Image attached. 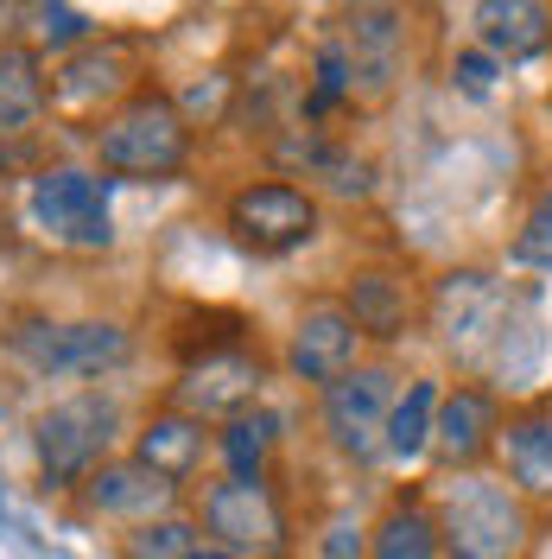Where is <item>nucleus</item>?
Here are the masks:
<instances>
[{
	"mask_svg": "<svg viewBox=\"0 0 552 559\" xmlns=\"http://www.w3.org/2000/svg\"><path fill=\"white\" fill-rule=\"evenodd\" d=\"M0 426H7V401H0Z\"/></svg>",
	"mask_w": 552,
	"mask_h": 559,
	"instance_id": "nucleus-31",
	"label": "nucleus"
},
{
	"mask_svg": "<svg viewBox=\"0 0 552 559\" xmlns=\"http://www.w3.org/2000/svg\"><path fill=\"white\" fill-rule=\"evenodd\" d=\"M134 45L128 38H89L83 51H70L64 64H58V76H51V96H58V108H96L108 103V96H134Z\"/></svg>",
	"mask_w": 552,
	"mask_h": 559,
	"instance_id": "nucleus-13",
	"label": "nucleus"
},
{
	"mask_svg": "<svg viewBox=\"0 0 552 559\" xmlns=\"http://www.w3.org/2000/svg\"><path fill=\"white\" fill-rule=\"evenodd\" d=\"M204 534L209 547L236 559H274L286 547V515H279V496L261 477H216L204 484Z\"/></svg>",
	"mask_w": 552,
	"mask_h": 559,
	"instance_id": "nucleus-8",
	"label": "nucleus"
},
{
	"mask_svg": "<svg viewBox=\"0 0 552 559\" xmlns=\"http://www.w3.org/2000/svg\"><path fill=\"white\" fill-rule=\"evenodd\" d=\"M76 502H83V515H96V522H159V515H172L178 502V484H166L159 471H146L140 457H108L96 464L83 484H76Z\"/></svg>",
	"mask_w": 552,
	"mask_h": 559,
	"instance_id": "nucleus-10",
	"label": "nucleus"
},
{
	"mask_svg": "<svg viewBox=\"0 0 552 559\" xmlns=\"http://www.w3.org/2000/svg\"><path fill=\"white\" fill-rule=\"evenodd\" d=\"M254 394H261V362L248 349H204V362H191L178 382V414H191L197 426L236 419L254 407Z\"/></svg>",
	"mask_w": 552,
	"mask_h": 559,
	"instance_id": "nucleus-11",
	"label": "nucleus"
},
{
	"mask_svg": "<svg viewBox=\"0 0 552 559\" xmlns=\"http://www.w3.org/2000/svg\"><path fill=\"white\" fill-rule=\"evenodd\" d=\"M527 547V502L515 496V484L464 471L445 489L439 509V554L451 559H515Z\"/></svg>",
	"mask_w": 552,
	"mask_h": 559,
	"instance_id": "nucleus-3",
	"label": "nucleus"
},
{
	"mask_svg": "<svg viewBox=\"0 0 552 559\" xmlns=\"http://www.w3.org/2000/svg\"><path fill=\"white\" fill-rule=\"evenodd\" d=\"M394 369L387 362H362V369H349L337 382L324 388V432H331V445L356 464H369L381 457V432H387V407H394Z\"/></svg>",
	"mask_w": 552,
	"mask_h": 559,
	"instance_id": "nucleus-9",
	"label": "nucleus"
},
{
	"mask_svg": "<svg viewBox=\"0 0 552 559\" xmlns=\"http://www.w3.org/2000/svg\"><path fill=\"white\" fill-rule=\"evenodd\" d=\"M108 191L115 178L89 173V166H45L26 191L33 223L64 248H108L115 242V223H108Z\"/></svg>",
	"mask_w": 552,
	"mask_h": 559,
	"instance_id": "nucleus-6",
	"label": "nucleus"
},
{
	"mask_svg": "<svg viewBox=\"0 0 552 559\" xmlns=\"http://www.w3.org/2000/svg\"><path fill=\"white\" fill-rule=\"evenodd\" d=\"M495 445H502V457H508V477H515L520 502H527V496L552 502V407L508 419V426L495 432Z\"/></svg>",
	"mask_w": 552,
	"mask_h": 559,
	"instance_id": "nucleus-19",
	"label": "nucleus"
},
{
	"mask_svg": "<svg viewBox=\"0 0 552 559\" xmlns=\"http://www.w3.org/2000/svg\"><path fill=\"white\" fill-rule=\"evenodd\" d=\"M369 559H439V515L425 502H394L369 534Z\"/></svg>",
	"mask_w": 552,
	"mask_h": 559,
	"instance_id": "nucleus-22",
	"label": "nucleus"
},
{
	"mask_svg": "<svg viewBox=\"0 0 552 559\" xmlns=\"http://www.w3.org/2000/svg\"><path fill=\"white\" fill-rule=\"evenodd\" d=\"M495 58H489V51H457V64H451V83H457V90H464V96H489V90H495Z\"/></svg>",
	"mask_w": 552,
	"mask_h": 559,
	"instance_id": "nucleus-28",
	"label": "nucleus"
},
{
	"mask_svg": "<svg viewBox=\"0 0 552 559\" xmlns=\"http://www.w3.org/2000/svg\"><path fill=\"white\" fill-rule=\"evenodd\" d=\"M38 45H89L96 38V20L76 13V7H38Z\"/></svg>",
	"mask_w": 552,
	"mask_h": 559,
	"instance_id": "nucleus-27",
	"label": "nucleus"
},
{
	"mask_svg": "<svg viewBox=\"0 0 552 559\" xmlns=\"http://www.w3.org/2000/svg\"><path fill=\"white\" fill-rule=\"evenodd\" d=\"M197 554V522L184 515H159L121 534V559H191Z\"/></svg>",
	"mask_w": 552,
	"mask_h": 559,
	"instance_id": "nucleus-24",
	"label": "nucleus"
},
{
	"mask_svg": "<svg viewBox=\"0 0 552 559\" xmlns=\"http://www.w3.org/2000/svg\"><path fill=\"white\" fill-rule=\"evenodd\" d=\"M279 445V414L274 407H248V414L223 419V432H216V452L229 464V477H261L267 471V457Z\"/></svg>",
	"mask_w": 552,
	"mask_h": 559,
	"instance_id": "nucleus-23",
	"label": "nucleus"
},
{
	"mask_svg": "<svg viewBox=\"0 0 552 559\" xmlns=\"http://www.w3.org/2000/svg\"><path fill=\"white\" fill-rule=\"evenodd\" d=\"M191 559H236V554H223V547H209V540H197V554Z\"/></svg>",
	"mask_w": 552,
	"mask_h": 559,
	"instance_id": "nucleus-30",
	"label": "nucleus"
},
{
	"mask_svg": "<svg viewBox=\"0 0 552 559\" xmlns=\"http://www.w3.org/2000/svg\"><path fill=\"white\" fill-rule=\"evenodd\" d=\"M495 401H489L483 388H451L439 394V414H432V452L445 464L451 477L457 471H477L495 445Z\"/></svg>",
	"mask_w": 552,
	"mask_h": 559,
	"instance_id": "nucleus-14",
	"label": "nucleus"
},
{
	"mask_svg": "<svg viewBox=\"0 0 552 559\" xmlns=\"http://www.w3.org/2000/svg\"><path fill=\"white\" fill-rule=\"evenodd\" d=\"M432 324H439V344L477 369V376H495V382H520L527 369L515 362V337L540 349V318L527 299H515L508 286L483 267H464V274H445L439 293H432Z\"/></svg>",
	"mask_w": 552,
	"mask_h": 559,
	"instance_id": "nucleus-1",
	"label": "nucleus"
},
{
	"mask_svg": "<svg viewBox=\"0 0 552 559\" xmlns=\"http://www.w3.org/2000/svg\"><path fill=\"white\" fill-rule=\"evenodd\" d=\"M344 51H349V70L369 83V90H387L394 70H400V45H407V20L394 7H356L344 13Z\"/></svg>",
	"mask_w": 552,
	"mask_h": 559,
	"instance_id": "nucleus-16",
	"label": "nucleus"
},
{
	"mask_svg": "<svg viewBox=\"0 0 552 559\" xmlns=\"http://www.w3.org/2000/svg\"><path fill=\"white\" fill-rule=\"evenodd\" d=\"M286 369L311 388H331L337 376L356 369V324H349V312L337 299H317V306L299 312L292 344H286Z\"/></svg>",
	"mask_w": 552,
	"mask_h": 559,
	"instance_id": "nucleus-12",
	"label": "nucleus"
},
{
	"mask_svg": "<svg viewBox=\"0 0 552 559\" xmlns=\"http://www.w3.org/2000/svg\"><path fill=\"white\" fill-rule=\"evenodd\" d=\"M51 103L45 90V58L38 45H20V38H0V134H26Z\"/></svg>",
	"mask_w": 552,
	"mask_h": 559,
	"instance_id": "nucleus-18",
	"label": "nucleus"
},
{
	"mask_svg": "<svg viewBox=\"0 0 552 559\" xmlns=\"http://www.w3.org/2000/svg\"><path fill=\"white\" fill-rule=\"evenodd\" d=\"M515 261H520V267H540V274H552V185L533 198V210L520 216Z\"/></svg>",
	"mask_w": 552,
	"mask_h": 559,
	"instance_id": "nucleus-26",
	"label": "nucleus"
},
{
	"mask_svg": "<svg viewBox=\"0 0 552 559\" xmlns=\"http://www.w3.org/2000/svg\"><path fill=\"white\" fill-rule=\"evenodd\" d=\"M311 178H317L324 191H337V198H369V191H375V166H369V159H356V153L337 146V140L324 146V159L311 166Z\"/></svg>",
	"mask_w": 552,
	"mask_h": 559,
	"instance_id": "nucleus-25",
	"label": "nucleus"
},
{
	"mask_svg": "<svg viewBox=\"0 0 552 559\" xmlns=\"http://www.w3.org/2000/svg\"><path fill=\"white\" fill-rule=\"evenodd\" d=\"M356 554H362V527L356 522H337L324 534V559H356Z\"/></svg>",
	"mask_w": 552,
	"mask_h": 559,
	"instance_id": "nucleus-29",
	"label": "nucleus"
},
{
	"mask_svg": "<svg viewBox=\"0 0 552 559\" xmlns=\"http://www.w3.org/2000/svg\"><path fill=\"white\" fill-rule=\"evenodd\" d=\"M191 159V121L166 90H134L96 128V173L115 178H172Z\"/></svg>",
	"mask_w": 552,
	"mask_h": 559,
	"instance_id": "nucleus-2",
	"label": "nucleus"
},
{
	"mask_svg": "<svg viewBox=\"0 0 552 559\" xmlns=\"http://www.w3.org/2000/svg\"><path fill=\"white\" fill-rule=\"evenodd\" d=\"M432 414H439V382H407V394H394V407H387L381 452L394 464H419L432 452Z\"/></svg>",
	"mask_w": 552,
	"mask_h": 559,
	"instance_id": "nucleus-21",
	"label": "nucleus"
},
{
	"mask_svg": "<svg viewBox=\"0 0 552 559\" xmlns=\"http://www.w3.org/2000/svg\"><path fill=\"white\" fill-rule=\"evenodd\" d=\"M337 306L349 312L356 337L394 344V337H407V324H413V286H407V274H394V267H362V274H349Z\"/></svg>",
	"mask_w": 552,
	"mask_h": 559,
	"instance_id": "nucleus-15",
	"label": "nucleus"
},
{
	"mask_svg": "<svg viewBox=\"0 0 552 559\" xmlns=\"http://www.w3.org/2000/svg\"><path fill=\"white\" fill-rule=\"evenodd\" d=\"M7 344L38 376H108L134 349L115 318H20Z\"/></svg>",
	"mask_w": 552,
	"mask_h": 559,
	"instance_id": "nucleus-5",
	"label": "nucleus"
},
{
	"mask_svg": "<svg viewBox=\"0 0 552 559\" xmlns=\"http://www.w3.org/2000/svg\"><path fill=\"white\" fill-rule=\"evenodd\" d=\"M229 236L248 248V254H292V248H305L317 236V198H311L305 185H292V178H261V185H242L236 198H229Z\"/></svg>",
	"mask_w": 552,
	"mask_h": 559,
	"instance_id": "nucleus-7",
	"label": "nucleus"
},
{
	"mask_svg": "<svg viewBox=\"0 0 552 559\" xmlns=\"http://www.w3.org/2000/svg\"><path fill=\"white\" fill-rule=\"evenodd\" d=\"M134 457L146 464V471H159L166 484H184L197 464H204V426L191 414H153L146 426H140V439H134Z\"/></svg>",
	"mask_w": 552,
	"mask_h": 559,
	"instance_id": "nucleus-20",
	"label": "nucleus"
},
{
	"mask_svg": "<svg viewBox=\"0 0 552 559\" xmlns=\"http://www.w3.org/2000/svg\"><path fill=\"white\" fill-rule=\"evenodd\" d=\"M477 38H483V51L502 64H520V58H533V51H547L552 38V7L540 0H483L477 7Z\"/></svg>",
	"mask_w": 552,
	"mask_h": 559,
	"instance_id": "nucleus-17",
	"label": "nucleus"
},
{
	"mask_svg": "<svg viewBox=\"0 0 552 559\" xmlns=\"http://www.w3.org/2000/svg\"><path fill=\"white\" fill-rule=\"evenodd\" d=\"M115 432H121V407L108 401L103 388H83V394H70L58 407H45L33 419V452H38L45 484L76 489L96 464H108Z\"/></svg>",
	"mask_w": 552,
	"mask_h": 559,
	"instance_id": "nucleus-4",
	"label": "nucleus"
}]
</instances>
